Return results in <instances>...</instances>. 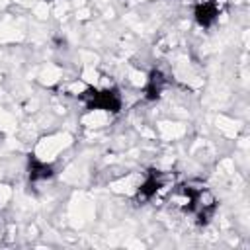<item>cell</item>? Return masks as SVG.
<instances>
[{"label": "cell", "instance_id": "6da1fadb", "mask_svg": "<svg viewBox=\"0 0 250 250\" xmlns=\"http://www.w3.org/2000/svg\"><path fill=\"white\" fill-rule=\"evenodd\" d=\"M166 84H168V80H166L164 72H162V70H158V68H154V70L148 74L146 84H145L146 100H156V98L162 94V90L166 88Z\"/></svg>", "mask_w": 250, "mask_h": 250}]
</instances>
